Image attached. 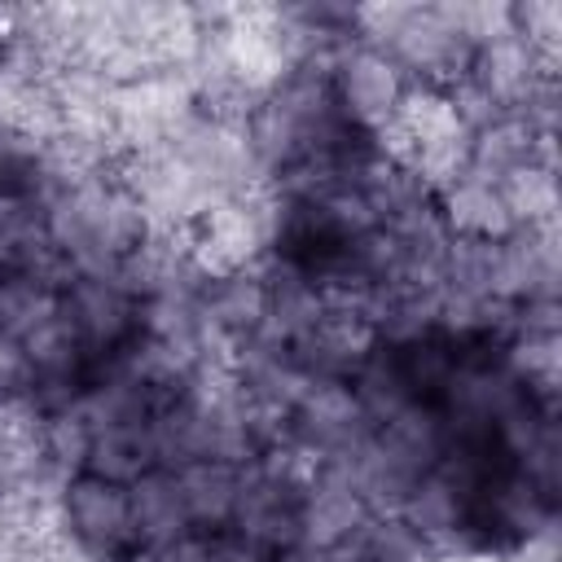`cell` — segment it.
Here are the masks:
<instances>
[{
	"mask_svg": "<svg viewBox=\"0 0 562 562\" xmlns=\"http://www.w3.org/2000/svg\"><path fill=\"white\" fill-rule=\"evenodd\" d=\"M325 83H329V97H334L342 123L356 136H369L378 145L400 123L408 92H413L404 70L378 44H364V40H347L325 61Z\"/></svg>",
	"mask_w": 562,
	"mask_h": 562,
	"instance_id": "cell-1",
	"label": "cell"
},
{
	"mask_svg": "<svg viewBox=\"0 0 562 562\" xmlns=\"http://www.w3.org/2000/svg\"><path fill=\"white\" fill-rule=\"evenodd\" d=\"M53 531L66 549H75L88 562H136L127 487L101 474L79 470L61 479L53 501Z\"/></svg>",
	"mask_w": 562,
	"mask_h": 562,
	"instance_id": "cell-2",
	"label": "cell"
},
{
	"mask_svg": "<svg viewBox=\"0 0 562 562\" xmlns=\"http://www.w3.org/2000/svg\"><path fill=\"white\" fill-rule=\"evenodd\" d=\"M61 316L70 321L83 351L101 364L136 342L140 334V294L123 281V272H66L61 281Z\"/></svg>",
	"mask_w": 562,
	"mask_h": 562,
	"instance_id": "cell-3",
	"label": "cell"
},
{
	"mask_svg": "<svg viewBox=\"0 0 562 562\" xmlns=\"http://www.w3.org/2000/svg\"><path fill=\"white\" fill-rule=\"evenodd\" d=\"M364 435H369V422L347 378H312V386L299 395V404L281 422V439L303 457H312L316 465L351 457Z\"/></svg>",
	"mask_w": 562,
	"mask_h": 562,
	"instance_id": "cell-4",
	"label": "cell"
},
{
	"mask_svg": "<svg viewBox=\"0 0 562 562\" xmlns=\"http://www.w3.org/2000/svg\"><path fill=\"white\" fill-rule=\"evenodd\" d=\"M369 518H373V505L351 483V474L342 465H316L299 501V544L325 549V553L342 549L364 531Z\"/></svg>",
	"mask_w": 562,
	"mask_h": 562,
	"instance_id": "cell-5",
	"label": "cell"
},
{
	"mask_svg": "<svg viewBox=\"0 0 562 562\" xmlns=\"http://www.w3.org/2000/svg\"><path fill=\"white\" fill-rule=\"evenodd\" d=\"M430 206L443 233L457 241H501L514 233L501 184L470 167H452L448 176H439L430 184Z\"/></svg>",
	"mask_w": 562,
	"mask_h": 562,
	"instance_id": "cell-6",
	"label": "cell"
},
{
	"mask_svg": "<svg viewBox=\"0 0 562 562\" xmlns=\"http://www.w3.org/2000/svg\"><path fill=\"white\" fill-rule=\"evenodd\" d=\"M127 501H132L136 562H171L193 536H202L184 514L171 470H149L136 483H127Z\"/></svg>",
	"mask_w": 562,
	"mask_h": 562,
	"instance_id": "cell-7",
	"label": "cell"
},
{
	"mask_svg": "<svg viewBox=\"0 0 562 562\" xmlns=\"http://www.w3.org/2000/svg\"><path fill=\"white\" fill-rule=\"evenodd\" d=\"M61 268H26V272H0V338L22 347L31 334H40L48 321L61 316Z\"/></svg>",
	"mask_w": 562,
	"mask_h": 562,
	"instance_id": "cell-8",
	"label": "cell"
},
{
	"mask_svg": "<svg viewBox=\"0 0 562 562\" xmlns=\"http://www.w3.org/2000/svg\"><path fill=\"white\" fill-rule=\"evenodd\" d=\"M241 474L246 465L233 461H184L171 470L176 492L184 501V514L193 522V531H220L233 522L237 509V492H241Z\"/></svg>",
	"mask_w": 562,
	"mask_h": 562,
	"instance_id": "cell-9",
	"label": "cell"
},
{
	"mask_svg": "<svg viewBox=\"0 0 562 562\" xmlns=\"http://www.w3.org/2000/svg\"><path fill=\"white\" fill-rule=\"evenodd\" d=\"M92 443H88V474H101L110 483H136L158 465V448H154V422H110V426H88Z\"/></svg>",
	"mask_w": 562,
	"mask_h": 562,
	"instance_id": "cell-10",
	"label": "cell"
},
{
	"mask_svg": "<svg viewBox=\"0 0 562 562\" xmlns=\"http://www.w3.org/2000/svg\"><path fill=\"white\" fill-rule=\"evenodd\" d=\"M496 184H501V198L509 206L514 228L558 224V167H549V162H522L509 176H501Z\"/></svg>",
	"mask_w": 562,
	"mask_h": 562,
	"instance_id": "cell-11",
	"label": "cell"
},
{
	"mask_svg": "<svg viewBox=\"0 0 562 562\" xmlns=\"http://www.w3.org/2000/svg\"><path fill=\"white\" fill-rule=\"evenodd\" d=\"M13 404H26V364L22 351L9 338H0V408Z\"/></svg>",
	"mask_w": 562,
	"mask_h": 562,
	"instance_id": "cell-12",
	"label": "cell"
}]
</instances>
